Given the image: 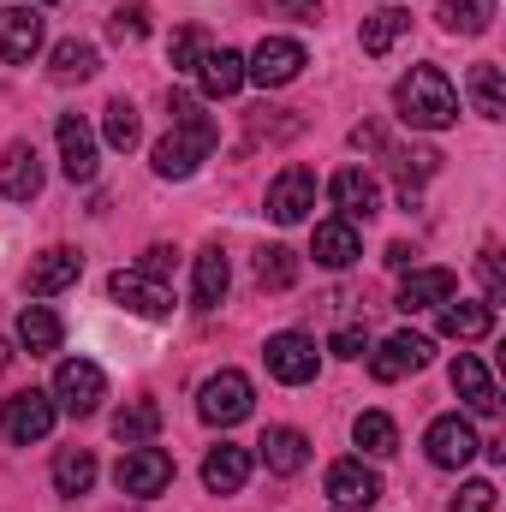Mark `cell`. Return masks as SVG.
Instances as JSON below:
<instances>
[{
  "instance_id": "obj_1",
  "label": "cell",
  "mask_w": 506,
  "mask_h": 512,
  "mask_svg": "<svg viewBox=\"0 0 506 512\" xmlns=\"http://www.w3.org/2000/svg\"><path fill=\"white\" fill-rule=\"evenodd\" d=\"M393 108H399V120H405L411 131H447L453 120H459V90H453L447 72L411 66V72L393 84Z\"/></svg>"
},
{
  "instance_id": "obj_2",
  "label": "cell",
  "mask_w": 506,
  "mask_h": 512,
  "mask_svg": "<svg viewBox=\"0 0 506 512\" xmlns=\"http://www.w3.org/2000/svg\"><path fill=\"white\" fill-rule=\"evenodd\" d=\"M215 120L209 114H197V120H179V126L167 131L161 143H155V155H149V167L161 173V179H191L209 155H215Z\"/></svg>"
},
{
  "instance_id": "obj_3",
  "label": "cell",
  "mask_w": 506,
  "mask_h": 512,
  "mask_svg": "<svg viewBox=\"0 0 506 512\" xmlns=\"http://www.w3.org/2000/svg\"><path fill=\"white\" fill-rule=\"evenodd\" d=\"M251 405H256V393H251V376L245 370H221V376H209V382L197 387V417L215 423V429L245 423Z\"/></svg>"
},
{
  "instance_id": "obj_4",
  "label": "cell",
  "mask_w": 506,
  "mask_h": 512,
  "mask_svg": "<svg viewBox=\"0 0 506 512\" xmlns=\"http://www.w3.org/2000/svg\"><path fill=\"white\" fill-rule=\"evenodd\" d=\"M54 417H60L54 393H36V387H24V393H12V399L0 405V435H6L12 447H30V441H42V435L54 429Z\"/></svg>"
},
{
  "instance_id": "obj_5",
  "label": "cell",
  "mask_w": 506,
  "mask_h": 512,
  "mask_svg": "<svg viewBox=\"0 0 506 512\" xmlns=\"http://www.w3.org/2000/svg\"><path fill=\"white\" fill-rule=\"evenodd\" d=\"M304 66H310L304 42H292V36H262V42H256V54L245 60V84L280 90V84H292V78H298Z\"/></svg>"
},
{
  "instance_id": "obj_6",
  "label": "cell",
  "mask_w": 506,
  "mask_h": 512,
  "mask_svg": "<svg viewBox=\"0 0 506 512\" xmlns=\"http://www.w3.org/2000/svg\"><path fill=\"white\" fill-rule=\"evenodd\" d=\"M114 483H120V495H131V501H149V495H161L173 483V459L155 441L149 447H126L120 465H114Z\"/></svg>"
},
{
  "instance_id": "obj_7",
  "label": "cell",
  "mask_w": 506,
  "mask_h": 512,
  "mask_svg": "<svg viewBox=\"0 0 506 512\" xmlns=\"http://www.w3.org/2000/svg\"><path fill=\"white\" fill-rule=\"evenodd\" d=\"M262 358H268V376L286 387H304L316 382V370H322V352H316V340L310 334H268V346H262Z\"/></svg>"
},
{
  "instance_id": "obj_8",
  "label": "cell",
  "mask_w": 506,
  "mask_h": 512,
  "mask_svg": "<svg viewBox=\"0 0 506 512\" xmlns=\"http://www.w3.org/2000/svg\"><path fill=\"white\" fill-rule=\"evenodd\" d=\"M102 399H108V376H102V364H90V358H66V364L54 370V405H60V411L90 417Z\"/></svg>"
},
{
  "instance_id": "obj_9",
  "label": "cell",
  "mask_w": 506,
  "mask_h": 512,
  "mask_svg": "<svg viewBox=\"0 0 506 512\" xmlns=\"http://www.w3.org/2000/svg\"><path fill=\"white\" fill-rule=\"evenodd\" d=\"M316 209V173L310 167H280V179L268 185V221H280V227H298L304 215Z\"/></svg>"
},
{
  "instance_id": "obj_10",
  "label": "cell",
  "mask_w": 506,
  "mask_h": 512,
  "mask_svg": "<svg viewBox=\"0 0 506 512\" xmlns=\"http://www.w3.org/2000/svg\"><path fill=\"white\" fill-rule=\"evenodd\" d=\"M423 447H429V465H441V471H465L471 459H477V429L453 411V417H435L429 423V435H423Z\"/></svg>"
},
{
  "instance_id": "obj_11",
  "label": "cell",
  "mask_w": 506,
  "mask_h": 512,
  "mask_svg": "<svg viewBox=\"0 0 506 512\" xmlns=\"http://www.w3.org/2000/svg\"><path fill=\"white\" fill-rule=\"evenodd\" d=\"M429 352H435L429 334H393V340H381V352H370V376L376 382H405L429 364Z\"/></svg>"
},
{
  "instance_id": "obj_12",
  "label": "cell",
  "mask_w": 506,
  "mask_h": 512,
  "mask_svg": "<svg viewBox=\"0 0 506 512\" xmlns=\"http://www.w3.org/2000/svg\"><path fill=\"white\" fill-rule=\"evenodd\" d=\"M328 501H334L340 512L376 507L381 501V477L364 465V459H334V465H328Z\"/></svg>"
},
{
  "instance_id": "obj_13",
  "label": "cell",
  "mask_w": 506,
  "mask_h": 512,
  "mask_svg": "<svg viewBox=\"0 0 506 512\" xmlns=\"http://www.w3.org/2000/svg\"><path fill=\"white\" fill-rule=\"evenodd\" d=\"M108 292H114V304H126L131 316H149V322H161V316H173V292H167L161 280H149V274H137V268H120V274L108 280Z\"/></svg>"
},
{
  "instance_id": "obj_14",
  "label": "cell",
  "mask_w": 506,
  "mask_h": 512,
  "mask_svg": "<svg viewBox=\"0 0 506 512\" xmlns=\"http://www.w3.org/2000/svg\"><path fill=\"white\" fill-rule=\"evenodd\" d=\"M78 274H84V256L72 251V245H54V251H42L36 262H30L24 292H30V298H54V292H66Z\"/></svg>"
},
{
  "instance_id": "obj_15",
  "label": "cell",
  "mask_w": 506,
  "mask_h": 512,
  "mask_svg": "<svg viewBox=\"0 0 506 512\" xmlns=\"http://www.w3.org/2000/svg\"><path fill=\"white\" fill-rule=\"evenodd\" d=\"M54 137H60V167H66V179H72V185H90V179H96V131L84 126L78 114H66V120L54 126Z\"/></svg>"
},
{
  "instance_id": "obj_16",
  "label": "cell",
  "mask_w": 506,
  "mask_h": 512,
  "mask_svg": "<svg viewBox=\"0 0 506 512\" xmlns=\"http://www.w3.org/2000/svg\"><path fill=\"white\" fill-rule=\"evenodd\" d=\"M251 447H233V441H221V447H209V459H203V489L209 495H239L245 483H251Z\"/></svg>"
},
{
  "instance_id": "obj_17",
  "label": "cell",
  "mask_w": 506,
  "mask_h": 512,
  "mask_svg": "<svg viewBox=\"0 0 506 512\" xmlns=\"http://www.w3.org/2000/svg\"><path fill=\"white\" fill-rule=\"evenodd\" d=\"M328 197H334L340 221H352V227L376 215V179H370L364 167H340V173L328 179Z\"/></svg>"
},
{
  "instance_id": "obj_18",
  "label": "cell",
  "mask_w": 506,
  "mask_h": 512,
  "mask_svg": "<svg viewBox=\"0 0 506 512\" xmlns=\"http://www.w3.org/2000/svg\"><path fill=\"white\" fill-rule=\"evenodd\" d=\"M36 191H42V161H36V143H6V155H0V197L30 203Z\"/></svg>"
},
{
  "instance_id": "obj_19",
  "label": "cell",
  "mask_w": 506,
  "mask_h": 512,
  "mask_svg": "<svg viewBox=\"0 0 506 512\" xmlns=\"http://www.w3.org/2000/svg\"><path fill=\"white\" fill-rule=\"evenodd\" d=\"M36 48H42V18H36V6H0V60L24 66Z\"/></svg>"
},
{
  "instance_id": "obj_20",
  "label": "cell",
  "mask_w": 506,
  "mask_h": 512,
  "mask_svg": "<svg viewBox=\"0 0 506 512\" xmlns=\"http://www.w3.org/2000/svg\"><path fill=\"white\" fill-rule=\"evenodd\" d=\"M447 376H453V393H459V399H465V405H471L477 417H495V411H501V393H495V382H489V370H483V358H471V352H459Z\"/></svg>"
},
{
  "instance_id": "obj_21",
  "label": "cell",
  "mask_w": 506,
  "mask_h": 512,
  "mask_svg": "<svg viewBox=\"0 0 506 512\" xmlns=\"http://www.w3.org/2000/svg\"><path fill=\"white\" fill-rule=\"evenodd\" d=\"M197 84H203V96H215V102L239 96V90H245V54H233V48H209V54L197 60Z\"/></svg>"
},
{
  "instance_id": "obj_22",
  "label": "cell",
  "mask_w": 506,
  "mask_h": 512,
  "mask_svg": "<svg viewBox=\"0 0 506 512\" xmlns=\"http://www.w3.org/2000/svg\"><path fill=\"white\" fill-rule=\"evenodd\" d=\"M453 292H459V280H453L447 268H411L405 286H399V310H435V304H447Z\"/></svg>"
},
{
  "instance_id": "obj_23",
  "label": "cell",
  "mask_w": 506,
  "mask_h": 512,
  "mask_svg": "<svg viewBox=\"0 0 506 512\" xmlns=\"http://www.w3.org/2000/svg\"><path fill=\"white\" fill-rule=\"evenodd\" d=\"M256 447H262V465H268L274 477H292V471L310 465V441H304V429H286V423H280V429H268Z\"/></svg>"
},
{
  "instance_id": "obj_24",
  "label": "cell",
  "mask_w": 506,
  "mask_h": 512,
  "mask_svg": "<svg viewBox=\"0 0 506 512\" xmlns=\"http://www.w3.org/2000/svg\"><path fill=\"white\" fill-rule=\"evenodd\" d=\"M310 256L322 262V268H352L364 245H358V227L352 221H322L316 227V239H310Z\"/></svg>"
},
{
  "instance_id": "obj_25",
  "label": "cell",
  "mask_w": 506,
  "mask_h": 512,
  "mask_svg": "<svg viewBox=\"0 0 506 512\" xmlns=\"http://www.w3.org/2000/svg\"><path fill=\"white\" fill-rule=\"evenodd\" d=\"M435 310H441V334L459 340V346H465V340H483V334L495 328V310H489V304H471V298H447V304H435Z\"/></svg>"
},
{
  "instance_id": "obj_26",
  "label": "cell",
  "mask_w": 506,
  "mask_h": 512,
  "mask_svg": "<svg viewBox=\"0 0 506 512\" xmlns=\"http://www.w3.org/2000/svg\"><path fill=\"white\" fill-rule=\"evenodd\" d=\"M18 346H24L30 358L60 352V316H54L48 304H24V310H18Z\"/></svg>"
},
{
  "instance_id": "obj_27",
  "label": "cell",
  "mask_w": 506,
  "mask_h": 512,
  "mask_svg": "<svg viewBox=\"0 0 506 512\" xmlns=\"http://www.w3.org/2000/svg\"><path fill=\"white\" fill-rule=\"evenodd\" d=\"M227 280H233V268H227V251H221V245L197 251V280H191V298H197V310H215V304L227 298Z\"/></svg>"
},
{
  "instance_id": "obj_28",
  "label": "cell",
  "mask_w": 506,
  "mask_h": 512,
  "mask_svg": "<svg viewBox=\"0 0 506 512\" xmlns=\"http://www.w3.org/2000/svg\"><path fill=\"white\" fill-rule=\"evenodd\" d=\"M161 435V405L155 399H131L114 411V441H126V447H149Z\"/></svg>"
},
{
  "instance_id": "obj_29",
  "label": "cell",
  "mask_w": 506,
  "mask_h": 512,
  "mask_svg": "<svg viewBox=\"0 0 506 512\" xmlns=\"http://www.w3.org/2000/svg\"><path fill=\"white\" fill-rule=\"evenodd\" d=\"M54 84H84V78H96L102 72V54L90 48V42H78V36H66L60 48H54Z\"/></svg>"
},
{
  "instance_id": "obj_30",
  "label": "cell",
  "mask_w": 506,
  "mask_h": 512,
  "mask_svg": "<svg viewBox=\"0 0 506 512\" xmlns=\"http://www.w3.org/2000/svg\"><path fill=\"white\" fill-rule=\"evenodd\" d=\"M405 30H411V12H405V6H381V12H370V18H364L358 42H364V54H376V60H381V54H387Z\"/></svg>"
},
{
  "instance_id": "obj_31",
  "label": "cell",
  "mask_w": 506,
  "mask_h": 512,
  "mask_svg": "<svg viewBox=\"0 0 506 512\" xmlns=\"http://www.w3.org/2000/svg\"><path fill=\"white\" fill-rule=\"evenodd\" d=\"M90 483H96V453L90 447H66L54 459V489L60 495H90Z\"/></svg>"
},
{
  "instance_id": "obj_32",
  "label": "cell",
  "mask_w": 506,
  "mask_h": 512,
  "mask_svg": "<svg viewBox=\"0 0 506 512\" xmlns=\"http://www.w3.org/2000/svg\"><path fill=\"white\" fill-rule=\"evenodd\" d=\"M352 441H358L364 453L387 459V453H399V423H393L387 411H364V417L352 423Z\"/></svg>"
},
{
  "instance_id": "obj_33",
  "label": "cell",
  "mask_w": 506,
  "mask_h": 512,
  "mask_svg": "<svg viewBox=\"0 0 506 512\" xmlns=\"http://www.w3.org/2000/svg\"><path fill=\"white\" fill-rule=\"evenodd\" d=\"M471 102L483 120H506V84H501V66H471Z\"/></svg>"
},
{
  "instance_id": "obj_34",
  "label": "cell",
  "mask_w": 506,
  "mask_h": 512,
  "mask_svg": "<svg viewBox=\"0 0 506 512\" xmlns=\"http://www.w3.org/2000/svg\"><path fill=\"white\" fill-rule=\"evenodd\" d=\"M292 280H298V256L286 251V245H262V251H256V286L286 292Z\"/></svg>"
},
{
  "instance_id": "obj_35",
  "label": "cell",
  "mask_w": 506,
  "mask_h": 512,
  "mask_svg": "<svg viewBox=\"0 0 506 512\" xmlns=\"http://www.w3.org/2000/svg\"><path fill=\"white\" fill-rule=\"evenodd\" d=\"M435 173H441V155L435 149H405L399 155V197H405V209L417 203V185L435 179Z\"/></svg>"
},
{
  "instance_id": "obj_36",
  "label": "cell",
  "mask_w": 506,
  "mask_h": 512,
  "mask_svg": "<svg viewBox=\"0 0 506 512\" xmlns=\"http://www.w3.org/2000/svg\"><path fill=\"white\" fill-rule=\"evenodd\" d=\"M102 137H108V149H137V137H143V120H137V108H131L126 96H120V102H108Z\"/></svg>"
},
{
  "instance_id": "obj_37",
  "label": "cell",
  "mask_w": 506,
  "mask_h": 512,
  "mask_svg": "<svg viewBox=\"0 0 506 512\" xmlns=\"http://www.w3.org/2000/svg\"><path fill=\"white\" fill-rule=\"evenodd\" d=\"M209 54V36L197 30V24H185V30H173V42H167V60H173V72H197V60Z\"/></svg>"
},
{
  "instance_id": "obj_38",
  "label": "cell",
  "mask_w": 506,
  "mask_h": 512,
  "mask_svg": "<svg viewBox=\"0 0 506 512\" xmlns=\"http://www.w3.org/2000/svg\"><path fill=\"white\" fill-rule=\"evenodd\" d=\"M108 36H114V42H143V36H149V6H143V0L114 6V18H108Z\"/></svg>"
},
{
  "instance_id": "obj_39",
  "label": "cell",
  "mask_w": 506,
  "mask_h": 512,
  "mask_svg": "<svg viewBox=\"0 0 506 512\" xmlns=\"http://www.w3.org/2000/svg\"><path fill=\"white\" fill-rule=\"evenodd\" d=\"M447 30H465V36H483L489 30V12L483 6H471V0H441V12H435Z\"/></svg>"
},
{
  "instance_id": "obj_40",
  "label": "cell",
  "mask_w": 506,
  "mask_h": 512,
  "mask_svg": "<svg viewBox=\"0 0 506 512\" xmlns=\"http://www.w3.org/2000/svg\"><path fill=\"white\" fill-rule=\"evenodd\" d=\"M453 512H495V483H489V477L465 483V489L453 495Z\"/></svg>"
},
{
  "instance_id": "obj_41",
  "label": "cell",
  "mask_w": 506,
  "mask_h": 512,
  "mask_svg": "<svg viewBox=\"0 0 506 512\" xmlns=\"http://www.w3.org/2000/svg\"><path fill=\"white\" fill-rule=\"evenodd\" d=\"M477 274H483V292H489V298H483V304H489V310H495V304H506V280H501V256H495V251H483V262H477Z\"/></svg>"
},
{
  "instance_id": "obj_42",
  "label": "cell",
  "mask_w": 506,
  "mask_h": 512,
  "mask_svg": "<svg viewBox=\"0 0 506 512\" xmlns=\"http://www.w3.org/2000/svg\"><path fill=\"white\" fill-rule=\"evenodd\" d=\"M328 346H334V358H364V352H370V334H364V328H340Z\"/></svg>"
},
{
  "instance_id": "obj_43",
  "label": "cell",
  "mask_w": 506,
  "mask_h": 512,
  "mask_svg": "<svg viewBox=\"0 0 506 512\" xmlns=\"http://www.w3.org/2000/svg\"><path fill=\"white\" fill-rule=\"evenodd\" d=\"M167 268H173V245H149L143 262H137V274H149V280H161Z\"/></svg>"
},
{
  "instance_id": "obj_44",
  "label": "cell",
  "mask_w": 506,
  "mask_h": 512,
  "mask_svg": "<svg viewBox=\"0 0 506 512\" xmlns=\"http://www.w3.org/2000/svg\"><path fill=\"white\" fill-rule=\"evenodd\" d=\"M280 12H292V18H304V24H316V18H322V0H280Z\"/></svg>"
},
{
  "instance_id": "obj_45",
  "label": "cell",
  "mask_w": 506,
  "mask_h": 512,
  "mask_svg": "<svg viewBox=\"0 0 506 512\" xmlns=\"http://www.w3.org/2000/svg\"><path fill=\"white\" fill-rule=\"evenodd\" d=\"M411 262H417L411 245H387V268H411Z\"/></svg>"
},
{
  "instance_id": "obj_46",
  "label": "cell",
  "mask_w": 506,
  "mask_h": 512,
  "mask_svg": "<svg viewBox=\"0 0 506 512\" xmlns=\"http://www.w3.org/2000/svg\"><path fill=\"white\" fill-rule=\"evenodd\" d=\"M352 143H358V149H381V126H358L352 131Z\"/></svg>"
},
{
  "instance_id": "obj_47",
  "label": "cell",
  "mask_w": 506,
  "mask_h": 512,
  "mask_svg": "<svg viewBox=\"0 0 506 512\" xmlns=\"http://www.w3.org/2000/svg\"><path fill=\"white\" fill-rule=\"evenodd\" d=\"M471 6H483V12H489V18H495V0H471Z\"/></svg>"
},
{
  "instance_id": "obj_48",
  "label": "cell",
  "mask_w": 506,
  "mask_h": 512,
  "mask_svg": "<svg viewBox=\"0 0 506 512\" xmlns=\"http://www.w3.org/2000/svg\"><path fill=\"white\" fill-rule=\"evenodd\" d=\"M6 358H12V352H6V340H0V370H6Z\"/></svg>"
},
{
  "instance_id": "obj_49",
  "label": "cell",
  "mask_w": 506,
  "mask_h": 512,
  "mask_svg": "<svg viewBox=\"0 0 506 512\" xmlns=\"http://www.w3.org/2000/svg\"><path fill=\"white\" fill-rule=\"evenodd\" d=\"M30 6H54V0H30Z\"/></svg>"
}]
</instances>
